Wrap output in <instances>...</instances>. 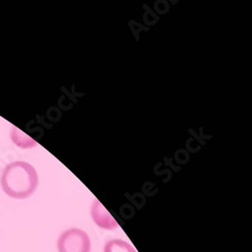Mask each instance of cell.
Masks as SVG:
<instances>
[{"instance_id": "6da1fadb", "label": "cell", "mask_w": 252, "mask_h": 252, "mask_svg": "<svg viewBox=\"0 0 252 252\" xmlns=\"http://www.w3.org/2000/svg\"><path fill=\"white\" fill-rule=\"evenodd\" d=\"M38 176L34 167L26 161H13L5 166L1 177L3 192L13 199H28L36 190Z\"/></svg>"}, {"instance_id": "5b68a950", "label": "cell", "mask_w": 252, "mask_h": 252, "mask_svg": "<svg viewBox=\"0 0 252 252\" xmlns=\"http://www.w3.org/2000/svg\"><path fill=\"white\" fill-rule=\"evenodd\" d=\"M104 252H137L135 248L122 239H111L104 245Z\"/></svg>"}, {"instance_id": "7a4b0ae2", "label": "cell", "mask_w": 252, "mask_h": 252, "mask_svg": "<svg viewBox=\"0 0 252 252\" xmlns=\"http://www.w3.org/2000/svg\"><path fill=\"white\" fill-rule=\"evenodd\" d=\"M58 249L59 252H90L91 240L85 231L71 228L60 235Z\"/></svg>"}, {"instance_id": "277c9868", "label": "cell", "mask_w": 252, "mask_h": 252, "mask_svg": "<svg viewBox=\"0 0 252 252\" xmlns=\"http://www.w3.org/2000/svg\"><path fill=\"white\" fill-rule=\"evenodd\" d=\"M10 137L12 142L22 149H32L36 145V141L34 139L22 130H19L17 127H14V126L11 128Z\"/></svg>"}, {"instance_id": "3957f363", "label": "cell", "mask_w": 252, "mask_h": 252, "mask_svg": "<svg viewBox=\"0 0 252 252\" xmlns=\"http://www.w3.org/2000/svg\"><path fill=\"white\" fill-rule=\"evenodd\" d=\"M91 216L94 223L102 229L114 230L118 227L117 221L97 199L94 200L91 207Z\"/></svg>"}]
</instances>
